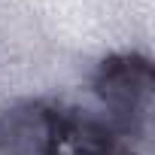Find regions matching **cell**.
I'll use <instances>...</instances> for the list:
<instances>
[{
	"label": "cell",
	"mask_w": 155,
	"mask_h": 155,
	"mask_svg": "<svg viewBox=\"0 0 155 155\" xmlns=\"http://www.w3.org/2000/svg\"><path fill=\"white\" fill-rule=\"evenodd\" d=\"M43 155H119V149H116V140L107 125H101L88 116L55 113Z\"/></svg>",
	"instance_id": "cell-2"
},
{
	"label": "cell",
	"mask_w": 155,
	"mask_h": 155,
	"mask_svg": "<svg viewBox=\"0 0 155 155\" xmlns=\"http://www.w3.org/2000/svg\"><path fill=\"white\" fill-rule=\"evenodd\" d=\"M101 94L107 101V107L122 116V119H134V116H146L149 110V91H152V73L149 64L143 61H110L101 73Z\"/></svg>",
	"instance_id": "cell-1"
}]
</instances>
